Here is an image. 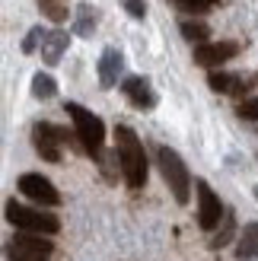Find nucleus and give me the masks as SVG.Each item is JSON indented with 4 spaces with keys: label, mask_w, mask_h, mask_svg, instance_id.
Returning a JSON list of instances; mask_svg holds the SVG:
<instances>
[{
    "label": "nucleus",
    "mask_w": 258,
    "mask_h": 261,
    "mask_svg": "<svg viewBox=\"0 0 258 261\" xmlns=\"http://www.w3.org/2000/svg\"><path fill=\"white\" fill-rule=\"evenodd\" d=\"M115 143H118V163H121L127 188H144L147 185V153H144V143H140L137 134L131 127H124V124L115 127Z\"/></svg>",
    "instance_id": "nucleus-1"
},
{
    "label": "nucleus",
    "mask_w": 258,
    "mask_h": 261,
    "mask_svg": "<svg viewBox=\"0 0 258 261\" xmlns=\"http://www.w3.org/2000/svg\"><path fill=\"white\" fill-rule=\"evenodd\" d=\"M64 112L70 115L73 130H76V137H80L83 150L99 160V156H102V143H106V124H102V118H99V115H93L89 109L76 106V102H67Z\"/></svg>",
    "instance_id": "nucleus-2"
},
{
    "label": "nucleus",
    "mask_w": 258,
    "mask_h": 261,
    "mask_svg": "<svg viewBox=\"0 0 258 261\" xmlns=\"http://www.w3.org/2000/svg\"><path fill=\"white\" fill-rule=\"evenodd\" d=\"M157 163H160V172L166 178V185H169L172 198L178 204H188V198H191V175H188V166L182 163V156H178L172 147H160L157 150Z\"/></svg>",
    "instance_id": "nucleus-3"
},
{
    "label": "nucleus",
    "mask_w": 258,
    "mask_h": 261,
    "mask_svg": "<svg viewBox=\"0 0 258 261\" xmlns=\"http://www.w3.org/2000/svg\"><path fill=\"white\" fill-rule=\"evenodd\" d=\"M7 220L22 232H38V236H55L61 229V220L55 214L35 211V207H25L19 201H7Z\"/></svg>",
    "instance_id": "nucleus-4"
},
{
    "label": "nucleus",
    "mask_w": 258,
    "mask_h": 261,
    "mask_svg": "<svg viewBox=\"0 0 258 261\" xmlns=\"http://www.w3.org/2000/svg\"><path fill=\"white\" fill-rule=\"evenodd\" d=\"M51 252H55L51 239L38 236V232H19V236H13L7 242V258L10 261H45Z\"/></svg>",
    "instance_id": "nucleus-5"
},
{
    "label": "nucleus",
    "mask_w": 258,
    "mask_h": 261,
    "mask_svg": "<svg viewBox=\"0 0 258 261\" xmlns=\"http://www.w3.org/2000/svg\"><path fill=\"white\" fill-rule=\"evenodd\" d=\"M67 137L61 127L48 124V121H38L32 127V143H35V153L42 156L45 163H61V140Z\"/></svg>",
    "instance_id": "nucleus-6"
},
{
    "label": "nucleus",
    "mask_w": 258,
    "mask_h": 261,
    "mask_svg": "<svg viewBox=\"0 0 258 261\" xmlns=\"http://www.w3.org/2000/svg\"><path fill=\"white\" fill-rule=\"evenodd\" d=\"M19 191H22L29 201L42 204V207H58V204H61L58 188L51 185L45 175H38V172H25V175H19Z\"/></svg>",
    "instance_id": "nucleus-7"
},
{
    "label": "nucleus",
    "mask_w": 258,
    "mask_h": 261,
    "mask_svg": "<svg viewBox=\"0 0 258 261\" xmlns=\"http://www.w3.org/2000/svg\"><path fill=\"white\" fill-rule=\"evenodd\" d=\"M195 188H198V223H201V229H217L220 226V217H226L220 198L214 194V188L208 181H198Z\"/></svg>",
    "instance_id": "nucleus-8"
},
{
    "label": "nucleus",
    "mask_w": 258,
    "mask_h": 261,
    "mask_svg": "<svg viewBox=\"0 0 258 261\" xmlns=\"http://www.w3.org/2000/svg\"><path fill=\"white\" fill-rule=\"evenodd\" d=\"M236 55H239L236 42H204L195 48V64H201V67H220V64H226Z\"/></svg>",
    "instance_id": "nucleus-9"
},
{
    "label": "nucleus",
    "mask_w": 258,
    "mask_h": 261,
    "mask_svg": "<svg viewBox=\"0 0 258 261\" xmlns=\"http://www.w3.org/2000/svg\"><path fill=\"white\" fill-rule=\"evenodd\" d=\"M121 93L131 99V106H137V109H153L157 106V93L150 89V83L144 76H127L121 83Z\"/></svg>",
    "instance_id": "nucleus-10"
},
{
    "label": "nucleus",
    "mask_w": 258,
    "mask_h": 261,
    "mask_svg": "<svg viewBox=\"0 0 258 261\" xmlns=\"http://www.w3.org/2000/svg\"><path fill=\"white\" fill-rule=\"evenodd\" d=\"M121 67H124V58H121L118 48L102 51V58H99V83H102V89H112L115 83H118Z\"/></svg>",
    "instance_id": "nucleus-11"
},
{
    "label": "nucleus",
    "mask_w": 258,
    "mask_h": 261,
    "mask_svg": "<svg viewBox=\"0 0 258 261\" xmlns=\"http://www.w3.org/2000/svg\"><path fill=\"white\" fill-rule=\"evenodd\" d=\"M67 45H70V35H67V32H61V29L48 32L45 42H42V61H45V64H58L61 55L67 51Z\"/></svg>",
    "instance_id": "nucleus-12"
},
{
    "label": "nucleus",
    "mask_w": 258,
    "mask_h": 261,
    "mask_svg": "<svg viewBox=\"0 0 258 261\" xmlns=\"http://www.w3.org/2000/svg\"><path fill=\"white\" fill-rule=\"evenodd\" d=\"M208 83H211V89H214V93H226V96H246V89H249V86H242V80H239V76L217 73V70L208 76Z\"/></svg>",
    "instance_id": "nucleus-13"
},
{
    "label": "nucleus",
    "mask_w": 258,
    "mask_h": 261,
    "mask_svg": "<svg viewBox=\"0 0 258 261\" xmlns=\"http://www.w3.org/2000/svg\"><path fill=\"white\" fill-rule=\"evenodd\" d=\"M236 258H239V261L258 258V223H249L246 229L239 232V242H236Z\"/></svg>",
    "instance_id": "nucleus-14"
},
{
    "label": "nucleus",
    "mask_w": 258,
    "mask_h": 261,
    "mask_svg": "<svg viewBox=\"0 0 258 261\" xmlns=\"http://www.w3.org/2000/svg\"><path fill=\"white\" fill-rule=\"evenodd\" d=\"M96 7H89V4H80L76 7V22H73V32L76 35H83V38H89L93 35V29H96Z\"/></svg>",
    "instance_id": "nucleus-15"
},
{
    "label": "nucleus",
    "mask_w": 258,
    "mask_h": 261,
    "mask_svg": "<svg viewBox=\"0 0 258 261\" xmlns=\"http://www.w3.org/2000/svg\"><path fill=\"white\" fill-rule=\"evenodd\" d=\"M55 93H58V83H55V76L38 70V73L32 76V96H35V99H51Z\"/></svg>",
    "instance_id": "nucleus-16"
},
{
    "label": "nucleus",
    "mask_w": 258,
    "mask_h": 261,
    "mask_svg": "<svg viewBox=\"0 0 258 261\" xmlns=\"http://www.w3.org/2000/svg\"><path fill=\"white\" fill-rule=\"evenodd\" d=\"M178 29H182V35L188 38V42H198V45H204V42H208V35H211V29L204 22H182Z\"/></svg>",
    "instance_id": "nucleus-17"
},
{
    "label": "nucleus",
    "mask_w": 258,
    "mask_h": 261,
    "mask_svg": "<svg viewBox=\"0 0 258 261\" xmlns=\"http://www.w3.org/2000/svg\"><path fill=\"white\" fill-rule=\"evenodd\" d=\"M233 229H236V220H233V214H226V217H223V229L211 239V249H223V245L233 239Z\"/></svg>",
    "instance_id": "nucleus-18"
},
{
    "label": "nucleus",
    "mask_w": 258,
    "mask_h": 261,
    "mask_svg": "<svg viewBox=\"0 0 258 261\" xmlns=\"http://www.w3.org/2000/svg\"><path fill=\"white\" fill-rule=\"evenodd\" d=\"M45 29H42V25H32V29H29V35H25L22 38V51H25V55H32V51L38 48V42H45Z\"/></svg>",
    "instance_id": "nucleus-19"
},
{
    "label": "nucleus",
    "mask_w": 258,
    "mask_h": 261,
    "mask_svg": "<svg viewBox=\"0 0 258 261\" xmlns=\"http://www.w3.org/2000/svg\"><path fill=\"white\" fill-rule=\"evenodd\" d=\"M182 10H191V13H204V10H211V7H217L220 0H175Z\"/></svg>",
    "instance_id": "nucleus-20"
},
{
    "label": "nucleus",
    "mask_w": 258,
    "mask_h": 261,
    "mask_svg": "<svg viewBox=\"0 0 258 261\" xmlns=\"http://www.w3.org/2000/svg\"><path fill=\"white\" fill-rule=\"evenodd\" d=\"M239 118H242V121H258V96L246 99V102L239 106Z\"/></svg>",
    "instance_id": "nucleus-21"
},
{
    "label": "nucleus",
    "mask_w": 258,
    "mask_h": 261,
    "mask_svg": "<svg viewBox=\"0 0 258 261\" xmlns=\"http://www.w3.org/2000/svg\"><path fill=\"white\" fill-rule=\"evenodd\" d=\"M124 10L131 13L134 19H144L147 16V4H144V0H124Z\"/></svg>",
    "instance_id": "nucleus-22"
},
{
    "label": "nucleus",
    "mask_w": 258,
    "mask_h": 261,
    "mask_svg": "<svg viewBox=\"0 0 258 261\" xmlns=\"http://www.w3.org/2000/svg\"><path fill=\"white\" fill-rule=\"evenodd\" d=\"M42 7H55V4H64V0H38Z\"/></svg>",
    "instance_id": "nucleus-23"
},
{
    "label": "nucleus",
    "mask_w": 258,
    "mask_h": 261,
    "mask_svg": "<svg viewBox=\"0 0 258 261\" xmlns=\"http://www.w3.org/2000/svg\"><path fill=\"white\" fill-rule=\"evenodd\" d=\"M255 194H258V191H255Z\"/></svg>",
    "instance_id": "nucleus-24"
}]
</instances>
